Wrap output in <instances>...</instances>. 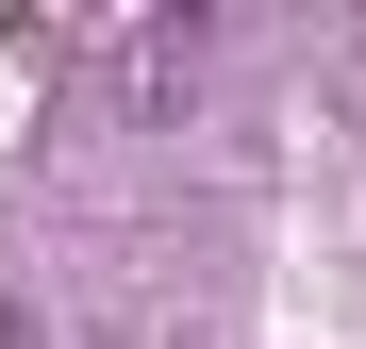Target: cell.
Returning a JSON list of instances; mask_svg holds the SVG:
<instances>
[{"label": "cell", "instance_id": "6da1fadb", "mask_svg": "<svg viewBox=\"0 0 366 349\" xmlns=\"http://www.w3.org/2000/svg\"><path fill=\"white\" fill-rule=\"evenodd\" d=\"M0 349H34V333H17V300H0Z\"/></svg>", "mask_w": 366, "mask_h": 349}]
</instances>
